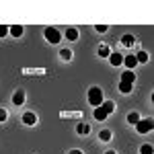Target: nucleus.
Here are the masks:
<instances>
[{
  "label": "nucleus",
  "instance_id": "nucleus-1",
  "mask_svg": "<svg viewBox=\"0 0 154 154\" xmlns=\"http://www.w3.org/2000/svg\"><path fill=\"white\" fill-rule=\"evenodd\" d=\"M88 103L93 107H101V103H103V91L99 86H91L88 88Z\"/></svg>",
  "mask_w": 154,
  "mask_h": 154
},
{
  "label": "nucleus",
  "instance_id": "nucleus-2",
  "mask_svg": "<svg viewBox=\"0 0 154 154\" xmlns=\"http://www.w3.org/2000/svg\"><path fill=\"white\" fill-rule=\"evenodd\" d=\"M152 128H154V121L150 117L140 119V121L136 123V131H138V134H148V131H152Z\"/></svg>",
  "mask_w": 154,
  "mask_h": 154
},
{
  "label": "nucleus",
  "instance_id": "nucleus-3",
  "mask_svg": "<svg viewBox=\"0 0 154 154\" xmlns=\"http://www.w3.org/2000/svg\"><path fill=\"white\" fill-rule=\"evenodd\" d=\"M43 35H45V39H48L49 43H60V39H62V33H60L56 27H48L43 31Z\"/></svg>",
  "mask_w": 154,
  "mask_h": 154
},
{
  "label": "nucleus",
  "instance_id": "nucleus-4",
  "mask_svg": "<svg viewBox=\"0 0 154 154\" xmlns=\"http://www.w3.org/2000/svg\"><path fill=\"white\" fill-rule=\"evenodd\" d=\"M60 117L62 119H82L80 111H60Z\"/></svg>",
  "mask_w": 154,
  "mask_h": 154
},
{
  "label": "nucleus",
  "instance_id": "nucleus-5",
  "mask_svg": "<svg viewBox=\"0 0 154 154\" xmlns=\"http://www.w3.org/2000/svg\"><path fill=\"white\" fill-rule=\"evenodd\" d=\"M93 115H95L97 121H105L107 117H109V113H107L103 107H95V111H93Z\"/></svg>",
  "mask_w": 154,
  "mask_h": 154
},
{
  "label": "nucleus",
  "instance_id": "nucleus-6",
  "mask_svg": "<svg viewBox=\"0 0 154 154\" xmlns=\"http://www.w3.org/2000/svg\"><path fill=\"white\" fill-rule=\"evenodd\" d=\"M23 123H25V125H35V123H37V115H35V113H31V111L23 113Z\"/></svg>",
  "mask_w": 154,
  "mask_h": 154
},
{
  "label": "nucleus",
  "instance_id": "nucleus-7",
  "mask_svg": "<svg viewBox=\"0 0 154 154\" xmlns=\"http://www.w3.org/2000/svg\"><path fill=\"white\" fill-rule=\"evenodd\" d=\"M23 103H25V93H23V91H17V93L12 95V105L21 107Z\"/></svg>",
  "mask_w": 154,
  "mask_h": 154
},
{
  "label": "nucleus",
  "instance_id": "nucleus-8",
  "mask_svg": "<svg viewBox=\"0 0 154 154\" xmlns=\"http://www.w3.org/2000/svg\"><path fill=\"white\" fill-rule=\"evenodd\" d=\"M123 64H125V68H128V70L134 72V66L138 64V60H136V56H123Z\"/></svg>",
  "mask_w": 154,
  "mask_h": 154
},
{
  "label": "nucleus",
  "instance_id": "nucleus-9",
  "mask_svg": "<svg viewBox=\"0 0 154 154\" xmlns=\"http://www.w3.org/2000/svg\"><path fill=\"white\" fill-rule=\"evenodd\" d=\"M66 39H68V41H76V39H78V29H76V27H68V29H66Z\"/></svg>",
  "mask_w": 154,
  "mask_h": 154
},
{
  "label": "nucleus",
  "instance_id": "nucleus-10",
  "mask_svg": "<svg viewBox=\"0 0 154 154\" xmlns=\"http://www.w3.org/2000/svg\"><path fill=\"white\" fill-rule=\"evenodd\" d=\"M23 25H12V27H8V33H11L12 37H21L23 35Z\"/></svg>",
  "mask_w": 154,
  "mask_h": 154
},
{
  "label": "nucleus",
  "instance_id": "nucleus-11",
  "mask_svg": "<svg viewBox=\"0 0 154 154\" xmlns=\"http://www.w3.org/2000/svg\"><path fill=\"white\" fill-rule=\"evenodd\" d=\"M134 43H136V37L131 35V33H128V35L121 37V45H125V48H131Z\"/></svg>",
  "mask_w": 154,
  "mask_h": 154
},
{
  "label": "nucleus",
  "instance_id": "nucleus-12",
  "mask_svg": "<svg viewBox=\"0 0 154 154\" xmlns=\"http://www.w3.org/2000/svg\"><path fill=\"white\" fill-rule=\"evenodd\" d=\"M109 62H111V66H121L123 64V56L121 54H111L109 56Z\"/></svg>",
  "mask_w": 154,
  "mask_h": 154
},
{
  "label": "nucleus",
  "instance_id": "nucleus-13",
  "mask_svg": "<svg viewBox=\"0 0 154 154\" xmlns=\"http://www.w3.org/2000/svg\"><path fill=\"white\" fill-rule=\"evenodd\" d=\"M134 80H136V74L131 70H125L123 74H121V82H131L134 84Z\"/></svg>",
  "mask_w": 154,
  "mask_h": 154
},
{
  "label": "nucleus",
  "instance_id": "nucleus-14",
  "mask_svg": "<svg viewBox=\"0 0 154 154\" xmlns=\"http://www.w3.org/2000/svg\"><path fill=\"white\" fill-rule=\"evenodd\" d=\"M128 123H130V125H136V123H138V121H140V113H136V111H131V113H128Z\"/></svg>",
  "mask_w": 154,
  "mask_h": 154
},
{
  "label": "nucleus",
  "instance_id": "nucleus-15",
  "mask_svg": "<svg viewBox=\"0 0 154 154\" xmlns=\"http://www.w3.org/2000/svg\"><path fill=\"white\" fill-rule=\"evenodd\" d=\"M76 131H78L80 136H86V134L91 131V125H88V123H78V125H76Z\"/></svg>",
  "mask_w": 154,
  "mask_h": 154
},
{
  "label": "nucleus",
  "instance_id": "nucleus-16",
  "mask_svg": "<svg viewBox=\"0 0 154 154\" xmlns=\"http://www.w3.org/2000/svg\"><path fill=\"white\" fill-rule=\"evenodd\" d=\"M23 74H27V76H33V74H35V76H41V74H45V70H43V68H37V70L25 68V70H23Z\"/></svg>",
  "mask_w": 154,
  "mask_h": 154
},
{
  "label": "nucleus",
  "instance_id": "nucleus-17",
  "mask_svg": "<svg viewBox=\"0 0 154 154\" xmlns=\"http://www.w3.org/2000/svg\"><path fill=\"white\" fill-rule=\"evenodd\" d=\"M101 107L105 109L107 113H113V111H115V103H113V101H103V103H101Z\"/></svg>",
  "mask_w": 154,
  "mask_h": 154
},
{
  "label": "nucleus",
  "instance_id": "nucleus-18",
  "mask_svg": "<svg viewBox=\"0 0 154 154\" xmlns=\"http://www.w3.org/2000/svg\"><path fill=\"white\" fill-rule=\"evenodd\" d=\"M111 138H113V136H111V131H109V130L99 131V140H101V142H109Z\"/></svg>",
  "mask_w": 154,
  "mask_h": 154
},
{
  "label": "nucleus",
  "instance_id": "nucleus-19",
  "mask_svg": "<svg viewBox=\"0 0 154 154\" xmlns=\"http://www.w3.org/2000/svg\"><path fill=\"white\" fill-rule=\"evenodd\" d=\"M60 58L64 60V62H70V60H72V51H70V49H66V48L60 49Z\"/></svg>",
  "mask_w": 154,
  "mask_h": 154
},
{
  "label": "nucleus",
  "instance_id": "nucleus-20",
  "mask_svg": "<svg viewBox=\"0 0 154 154\" xmlns=\"http://www.w3.org/2000/svg\"><path fill=\"white\" fill-rule=\"evenodd\" d=\"M109 56H111L109 45H101V48H99V58H109Z\"/></svg>",
  "mask_w": 154,
  "mask_h": 154
},
{
  "label": "nucleus",
  "instance_id": "nucleus-21",
  "mask_svg": "<svg viewBox=\"0 0 154 154\" xmlns=\"http://www.w3.org/2000/svg\"><path fill=\"white\" fill-rule=\"evenodd\" d=\"M119 91L123 95H130L131 93V82H119Z\"/></svg>",
  "mask_w": 154,
  "mask_h": 154
},
{
  "label": "nucleus",
  "instance_id": "nucleus-22",
  "mask_svg": "<svg viewBox=\"0 0 154 154\" xmlns=\"http://www.w3.org/2000/svg\"><path fill=\"white\" fill-rule=\"evenodd\" d=\"M136 60H138L140 64H146V62L150 60V56H148L146 51H138V54H136Z\"/></svg>",
  "mask_w": 154,
  "mask_h": 154
},
{
  "label": "nucleus",
  "instance_id": "nucleus-23",
  "mask_svg": "<svg viewBox=\"0 0 154 154\" xmlns=\"http://www.w3.org/2000/svg\"><path fill=\"white\" fill-rule=\"evenodd\" d=\"M152 152H154V148L150 144H144L142 148H140V154H152Z\"/></svg>",
  "mask_w": 154,
  "mask_h": 154
},
{
  "label": "nucleus",
  "instance_id": "nucleus-24",
  "mask_svg": "<svg viewBox=\"0 0 154 154\" xmlns=\"http://www.w3.org/2000/svg\"><path fill=\"white\" fill-rule=\"evenodd\" d=\"M6 35H8V27H6V25H0V39L6 37Z\"/></svg>",
  "mask_w": 154,
  "mask_h": 154
},
{
  "label": "nucleus",
  "instance_id": "nucleus-25",
  "mask_svg": "<svg viewBox=\"0 0 154 154\" xmlns=\"http://www.w3.org/2000/svg\"><path fill=\"white\" fill-rule=\"evenodd\" d=\"M6 119H8V113H6V109H2V107H0V123H2V121H6Z\"/></svg>",
  "mask_w": 154,
  "mask_h": 154
},
{
  "label": "nucleus",
  "instance_id": "nucleus-26",
  "mask_svg": "<svg viewBox=\"0 0 154 154\" xmlns=\"http://www.w3.org/2000/svg\"><path fill=\"white\" fill-rule=\"evenodd\" d=\"M95 29H97V33H107V31H109V27H107V25H97Z\"/></svg>",
  "mask_w": 154,
  "mask_h": 154
},
{
  "label": "nucleus",
  "instance_id": "nucleus-27",
  "mask_svg": "<svg viewBox=\"0 0 154 154\" xmlns=\"http://www.w3.org/2000/svg\"><path fill=\"white\" fill-rule=\"evenodd\" d=\"M70 154H82V150H76L74 148V150H70Z\"/></svg>",
  "mask_w": 154,
  "mask_h": 154
},
{
  "label": "nucleus",
  "instance_id": "nucleus-28",
  "mask_svg": "<svg viewBox=\"0 0 154 154\" xmlns=\"http://www.w3.org/2000/svg\"><path fill=\"white\" fill-rule=\"evenodd\" d=\"M105 154H117V152H115V150H107Z\"/></svg>",
  "mask_w": 154,
  "mask_h": 154
}]
</instances>
